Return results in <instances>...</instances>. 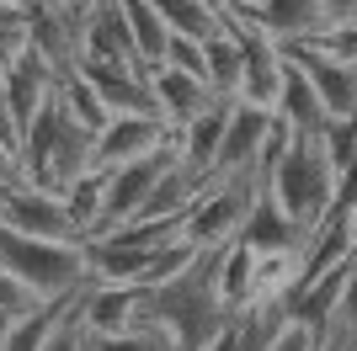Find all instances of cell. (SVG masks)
<instances>
[{
    "label": "cell",
    "instance_id": "9c48e42d",
    "mask_svg": "<svg viewBox=\"0 0 357 351\" xmlns=\"http://www.w3.org/2000/svg\"><path fill=\"white\" fill-rule=\"evenodd\" d=\"M0 80H6V107H11V117H16V133H22L32 117L54 102V91H59L64 75L54 70L38 48H27V54H16L11 64H6V75H0Z\"/></svg>",
    "mask_w": 357,
    "mask_h": 351
},
{
    "label": "cell",
    "instance_id": "e575fe53",
    "mask_svg": "<svg viewBox=\"0 0 357 351\" xmlns=\"http://www.w3.org/2000/svg\"><path fill=\"white\" fill-rule=\"evenodd\" d=\"M314 351H352V336H342V330H331V336L320 341Z\"/></svg>",
    "mask_w": 357,
    "mask_h": 351
},
{
    "label": "cell",
    "instance_id": "1f68e13d",
    "mask_svg": "<svg viewBox=\"0 0 357 351\" xmlns=\"http://www.w3.org/2000/svg\"><path fill=\"white\" fill-rule=\"evenodd\" d=\"M16 181H22V155H16L11 144H0V192L16 187Z\"/></svg>",
    "mask_w": 357,
    "mask_h": 351
},
{
    "label": "cell",
    "instance_id": "7402d4cb",
    "mask_svg": "<svg viewBox=\"0 0 357 351\" xmlns=\"http://www.w3.org/2000/svg\"><path fill=\"white\" fill-rule=\"evenodd\" d=\"M123 11V27H128V38H134V54L144 70H155L165 58V43H171V32H165L160 11H155V0H118Z\"/></svg>",
    "mask_w": 357,
    "mask_h": 351
},
{
    "label": "cell",
    "instance_id": "30bf717a",
    "mask_svg": "<svg viewBox=\"0 0 357 351\" xmlns=\"http://www.w3.org/2000/svg\"><path fill=\"white\" fill-rule=\"evenodd\" d=\"M75 70H80V80L102 96V107H107L112 117H123V112H155V102H149V70H144V64L80 58Z\"/></svg>",
    "mask_w": 357,
    "mask_h": 351
},
{
    "label": "cell",
    "instance_id": "836d02e7",
    "mask_svg": "<svg viewBox=\"0 0 357 351\" xmlns=\"http://www.w3.org/2000/svg\"><path fill=\"white\" fill-rule=\"evenodd\" d=\"M326 22H357V0H320Z\"/></svg>",
    "mask_w": 357,
    "mask_h": 351
},
{
    "label": "cell",
    "instance_id": "8fae6325",
    "mask_svg": "<svg viewBox=\"0 0 357 351\" xmlns=\"http://www.w3.org/2000/svg\"><path fill=\"white\" fill-rule=\"evenodd\" d=\"M240 48H245V70H240V96H235V102L272 112L278 91H283V70H288L283 48L272 43V38H261L256 27H240Z\"/></svg>",
    "mask_w": 357,
    "mask_h": 351
},
{
    "label": "cell",
    "instance_id": "9a60e30c",
    "mask_svg": "<svg viewBox=\"0 0 357 351\" xmlns=\"http://www.w3.org/2000/svg\"><path fill=\"white\" fill-rule=\"evenodd\" d=\"M240 245H251L256 256H298V250H304V229H298L283 208H278L267 192H261V197L251 203V213H245Z\"/></svg>",
    "mask_w": 357,
    "mask_h": 351
},
{
    "label": "cell",
    "instance_id": "52a82bcc",
    "mask_svg": "<svg viewBox=\"0 0 357 351\" xmlns=\"http://www.w3.org/2000/svg\"><path fill=\"white\" fill-rule=\"evenodd\" d=\"M278 48H283V58L310 80L314 96H320L326 123H331V117H357V70H352V64L320 54V48H310V43H278Z\"/></svg>",
    "mask_w": 357,
    "mask_h": 351
},
{
    "label": "cell",
    "instance_id": "d590c367",
    "mask_svg": "<svg viewBox=\"0 0 357 351\" xmlns=\"http://www.w3.org/2000/svg\"><path fill=\"white\" fill-rule=\"evenodd\" d=\"M11 325H16V314H0V351H6V336H11Z\"/></svg>",
    "mask_w": 357,
    "mask_h": 351
},
{
    "label": "cell",
    "instance_id": "7a4b0ae2",
    "mask_svg": "<svg viewBox=\"0 0 357 351\" xmlns=\"http://www.w3.org/2000/svg\"><path fill=\"white\" fill-rule=\"evenodd\" d=\"M0 266L22 282L32 304H54V298H75L91 288L86 272V245L80 240H27V234L0 229Z\"/></svg>",
    "mask_w": 357,
    "mask_h": 351
},
{
    "label": "cell",
    "instance_id": "ffe728a7",
    "mask_svg": "<svg viewBox=\"0 0 357 351\" xmlns=\"http://www.w3.org/2000/svg\"><path fill=\"white\" fill-rule=\"evenodd\" d=\"M155 11H160V22H165L171 38H192V43H208V38H219V32L235 27L213 0H155Z\"/></svg>",
    "mask_w": 357,
    "mask_h": 351
},
{
    "label": "cell",
    "instance_id": "83f0119b",
    "mask_svg": "<svg viewBox=\"0 0 357 351\" xmlns=\"http://www.w3.org/2000/svg\"><path fill=\"white\" fill-rule=\"evenodd\" d=\"M331 330H342V336L357 341V261H352V277H347V288H342V304H336V325H331Z\"/></svg>",
    "mask_w": 357,
    "mask_h": 351
},
{
    "label": "cell",
    "instance_id": "5bb4252c",
    "mask_svg": "<svg viewBox=\"0 0 357 351\" xmlns=\"http://www.w3.org/2000/svg\"><path fill=\"white\" fill-rule=\"evenodd\" d=\"M224 123H229V102H213L208 112H197L187 128H176V160H181V171H187V176L213 181V160H219Z\"/></svg>",
    "mask_w": 357,
    "mask_h": 351
},
{
    "label": "cell",
    "instance_id": "4fadbf2b",
    "mask_svg": "<svg viewBox=\"0 0 357 351\" xmlns=\"http://www.w3.org/2000/svg\"><path fill=\"white\" fill-rule=\"evenodd\" d=\"M80 330L86 336H128V330H144V320H139V288L91 282L80 292Z\"/></svg>",
    "mask_w": 357,
    "mask_h": 351
},
{
    "label": "cell",
    "instance_id": "d4e9b609",
    "mask_svg": "<svg viewBox=\"0 0 357 351\" xmlns=\"http://www.w3.org/2000/svg\"><path fill=\"white\" fill-rule=\"evenodd\" d=\"M314 144L326 149V160H331V171L342 176L347 165L357 160V117H331L326 128L314 133Z\"/></svg>",
    "mask_w": 357,
    "mask_h": 351
},
{
    "label": "cell",
    "instance_id": "4dcf8cb0",
    "mask_svg": "<svg viewBox=\"0 0 357 351\" xmlns=\"http://www.w3.org/2000/svg\"><path fill=\"white\" fill-rule=\"evenodd\" d=\"M320 346V336H314V330H304V325H283V330H278V341H272L267 351H314Z\"/></svg>",
    "mask_w": 357,
    "mask_h": 351
},
{
    "label": "cell",
    "instance_id": "5b68a950",
    "mask_svg": "<svg viewBox=\"0 0 357 351\" xmlns=\"http://www.w3.org/2000/svg\"><path fill=\"white\" fill-rule=\"evenodd\" d=\"M165 149H176V128L155 112H123L96 133V165H107V171H118L128 160L165 155Z\"/></svg>",
    "mask_w": 357,
    "mask_h": 351
},
{
    "label": "cell",
    "instance_id": "4316f807",
    "mask_svg": "<svg viewBox=\"0 0 357 351\" xmlns=\"http://www.w3.org/2000/svg\"><path fill=\"white\" fill-rule=\"evenodd\" d=\"M160 64H171V70H181V75H197L203 80V43H192V38H171L165 43V58ZM208 86V80H203Z\"/></svg>",
    "mask_w": 357,
    "mask_h": 351
},
{
    "label": "cell",
    "instance_id": "d6a6232c",
    "mask_svg": "<svg viewBox=\"0 0 357 351\" xmlns=\"http://www.w3.org/2000/svg\"><path fill=\"white\" fill-rule=\"evenodd\" d=\"M0 144H22V133H16V117H11V107H6V80H0Z\"/></svg>",
    "mask_w": 357,
    "mask_h": 351
},
{
    "label": "cell",
    "instance_id": "8d00e7d4",
    "mask_svg": "<svg viewBox=\"0 0 357 351\" xmlns=\"http://www.w3.org/2000/svg\"><path fill=\"white\" fill-rule=\"evenodd\" d=\"M352 351H357V341H352Z\"/></svg>",
    "mask_w": 357,
    "mask_h": 351
},
{
    "label": "cell",
    "instance_id": "f546056e",
    "mask_svg": "<svg viewBox=\"0 0 357 351\" xmlns=\"http://www.w3.org/2000/svg\"><path fill=\"white\" fill-rule=\"evenodd\" d=\"M27 309H32V298L22 292V282L0 266V314H27Z\"/></svg>",
    "mask_w": 357,
    "mask_h": 351
},
{
    "label": "cell",
    "instance_id": "8992f818",
    "mask_svg": "<svg viewBox=\"0 0 357 351\" xmlns=\"http://www.w3.org/2000/svg\"><path fill=\"white\" fill-rule=\"evenodd\" d=\"M0 229L27 234V240H80L70 213H64L59 192L27 187V181H16V187L0 192Z\"/></svg>",
    "mask_w": 357,
    "mask_h": 351
},
{
    "label": "cell",
    "instance_id": "cb8c5ba5",
    "mask_svg": "<svg viewBox=\"0 0 357 351\" xmlns=\"http://www.w3.org/2000/svg\"><path fill=\"white\" fill-rule=\"evenodd\" d=\"M59 107H64V117H70L75 128H86L91 139H96V133L107 128V123H112V112H107L102 107V96H96V91L86 86V80H80V70H70L59 80Z\"/></svg>",
    "mask_w": 357,
    "mask_h": 351
},
{
    "label": "cell",
    "instance_id": "6da1fadb",
    "mask_svg": "<svg viewBox=\"0 0 357 351\" xmlns=\"http://www.w3.org/2000/svg\"><path fill=\"white\" fill-rule=\"evenodd\" d=\"M213 261H219V250L197 256L192 272H181L165 288H139V320H144V330H160L171 351H203L229 320L213 292Z\"/></svg>",
    "mask_w": 357,
    "mask_h": 351
},
{
    "label": "cell",
    "instance_id": "7c38bea8",
    "mask_svg": "<svg viewBox=\"0 0 357 351\" xmlns=\"http://www.w3.org/2000/svg\"><path fill=\"white\" fill-rule=\"evenodd\" d=\"M149 102H155V117H165L171 128H187L197 112L213 107V91L197 80V75H181L171 64H155L149 70Z\"/></svg>",
    "mask_w": 357,
    "mask_h": 351
},
{
    "label": "cell",
    "instance_id": "3957f363",
    "mask_svg": "<svg viewBox=\"0 0 357 351\" xmlns=\"http://www.w3.org/2000/svg\"><path fill=\"white\" fill-rule=\"evenodd\" d=\"M267 197L310 234L314 224L331 213V203H336V171H331L326 149L314 144V139H294L288 155L272 165V176H267Z\"/></svg>",
    "mask_w": 357,
    "mask_h": 351
},
{
    "label": "cell",
    "instance_id": "ac0fdd59",
    "mask_svg": "<svg viewBox=\"0 0 357 351\" xmlns=\"http://www.w3.org/2000/svg\"><path fill=\"white\" fill-rule=\"evenodd\" d=\"M272 117H278L294 139H314V133L326 128V107H320V96L310 91V80H304L294 64L283 70V91H278V102H272Z\"/></svg>",
    "mask_w": 357,
    "mask_h": 351
},
{
    "label": "cell",
    "instance_id": "ba28073f",
    "mask_svg": "<svg viewBox=\"0 0 357 351\" xmlns=\"http://www.w3.org/2000/svg\"><path fill=\"white\" fill-rule=\"evenodd\" d=\"M278 117L261 112V107L229 102V123H224L219 139V160H213V181H229V176H256V160H261V144Z\"/></svg>",
    "mask_w": 357,
    "mask_h": 351
},
{
    "label": "cell",
    "instance_id": "e0dca14e",
    "mask_svg": "<svg viewBox=\"0 0 357 351\" xmlns=\"http://www.w3.org/2000/svg\"><path fill=\"white\" fill-rule=\"evenodd\" d=\"M256 256L251 245H224L219 261H213V292H219V309L224 314H245L256 304Z\"/></svg>",
    "mask_w": 357,
    "mask_h": 351
},
{
    "label": "cell",
    "instance_id": "2e32d148",
    "mask_svg": "<svg viewBox=\"0 0 357 351\" xmlns=\"http://www.w3.org/2000/svg\"><path fill=\"white\" fill-rule=\"evenodd\" d=\"M251 27L272 43H310L326 27V11H320V0H261Z\"/></svg>",
    "mask_w": 357,
    "mask_h": 351
},
{
    "label": "cell",
    "instance_id": "44dd1931",
    "mask_svg": "<svg viewBox=\"0 0 357 351\" xmlns=\"http://www.w3.org/2000/svg\"><path fill=\"white\" fill-rule=\"evenodd\" d=\"M75 309H80V292H75V298H54V304H32L27 314H16L11 336H6V351H43L48 341H54V330L70 320Z\"/></svg>",
    "mask_w": 357,
    "mask_h": 351
},
{
    "label": "cell",
    "instance_id": "d6986e66",
    "mask_svg": "<svg viewBox=\"0 0 357 351\" xmlns=\"http://www.w3.org/2000/svg\"><path fill=\"white\" fill-rule=\"evenodd\" d=\"M240 70H245V48H240V22L219 38L203 43V80H208L213 102H235L240 96Z\"/></svg>",
    "mask_w": 357,
    "mask_h": 351
},
{
    "label": "cell",
    "instance_id": "603a6c76",
    "mask_svg": "<svg viewBox=\"0 0 357 351\" xmlns=\"http://www.w3.org/2000/svg\"><path fill=\"white\" fill-rule=\"evenodd\" d=\"M59 197H64V213H70L75 234H80V240H91V234H96V224H102V203H107V165H91L86 176H75Z\"/></svg>",
    "mask_w": 357,
    "mask_h": 351
},
{
    "label": "cell",
    "instance_id": "484cf974",
    "mask_svg": "<svg viewBox=\"0 0 357 351\" xmlns=\"http://www.w3.org/2000/svg\"><path fill=\"white\" fill-rule=\"evenodd\" d=\"M310 48H320V54H331V58H342V64L357 70V22H326L310 38Z\"/></svg>",
    "mask_w": 357,
    "mask_h": 351
},
{
    "label": "cell",
    "instance_id": "f1b7e54d",
    "mask_svg": "<svg viewBox=\"0 0 357 351\" xmlns=\"http://www.w3.org/2000/svg\"><path fill=\"white\" fill-rule=\"evenodd\" d=\"M43 351H86V330H80V309H75L70 320L54 330V341H48Z\"/></svg>",
    "mask_w": 357,
    "mask_h": 351
},
{
    "label": "cell",
    "instance_id": "277c9868",
    "mask_svg": "<svg viewBox=\"0 0 357 351\" xmlns=\"http://www.w3.org/2000/svg\"><path fill=\"white\" fill-rule=\"evenodd\" d=\"M256 197H261V181H256V176H229V181H213V187L192 203V213L181 219V240H187L197 256L235 245Z\"/></svg>",
    "mask_w": 357,
    "mask_h": 351
}]
</instances>
